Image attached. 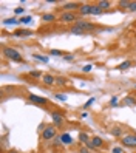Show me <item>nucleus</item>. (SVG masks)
I'll list each match as a JSON object with an SVG mask.
<instances>
[{
	"label": "nucleus",
	"instance_id": "3",
	"mask_svg": "<svg viewBox=\"0 0 136 153\" xmlns=\"http://www.w3.org/2000/svg\"><path fill=\"white\" fill-rule=\"evenodd\" d=\"M57 20L60 22V23H76L77 20H79V16H77V13H68V11H62L60 13V16L57 17Z\"/></svg>",
	"mask_w": 136,
	"mask_h": 153
},
{
	"label": "nucleus",
	"instance_id": "30",
	"mask_svg": "<svg viewBox=\"0 0 136 153\" xmlns=\"http://www.w3.org/2000/svg\"><path fill=\"white\" fill-rule=\"evenodd\" d=\"M91 70H93V65H91V64H88V65H84V67H82V71H84V73H91Z\"/></svg>",
	"mask_w": 136,
	"mask_h": 153
},
{
	"label": "nucleus",
	"instance_id": "9",
	"mask_svg": "<svg viewBox=\"0 0 136 153\" xmlns=\"http://www.w3.org/2000/svg\"><path fill=\"white\" fill-rule=\"evenodd\" d=\"M91 11H93V3H82V6H80L79 11H77V16L85 17V16L91 14Z\"/></svg>",
	"mask_w": 136,
	"mask_h": 153
},
{
	"label": "nucleus",
	"instance_id": "21",
	"mask_svg": "<svg viewBox=\"0 0 136 153\" xmlns=\"http://www.w3.org/2000/svg\"><path fill=\"white\" fill-rule=\"evenodd\" d=\"M79 141H80V142H84V144L90 142V136H88V133H87V131H80V133H79Z\"/></svg>",
	"mask_w": 136,
	"mask_h": 153
},
{
	"label": "nucleus",
	"instance_id": "22",
	"mask_svg": "<svg viewBox=\"0 0 136 153\" xmlns=\"http://www.w3.org/2000/svg\"><path fill=\"white\" fill-rule=\"evenodd\" d=\"M56 84H57V85H62V87H65V85L68 84V79L63 77V76H57V77H56Z\"/></svg>",
	"mask_w": 136,
	"mask_h": 153
},
{
	"label": "nucleus",
	"instance_id": "1",
	"mask_svg": "<svg viewBox=\"0 0 136 153\" xmlns=\"http://www.w3.org/2000/svg\"><path fill=\"white\" fill-rule=\"evenodd\" d=\"M56 138H57V127H56V125H54V124L45 125V128L40 133V139L43 142H48V141H53Z\"/></svg>",
	"mask_w": 136,
	"mask_h": 153
},
{
	"label": "nucleus",
	"instance_id": "18",
	"mask_svg": "<svg viewBox=\"0 0 136 153\" xmlns=\"http://www.w3.org/2000/svg\"><path fill=\"white\" fill-rule=\"evenodd\" d=\"M70 33L71 34H76V36H82V34H85V31H84V28H80V26H77V25H73L70 28Z\"/></svg>",
	"mask_w": 136,
	"mask_h": 153
},
{
	"label": "nucleus",
	"instance_id": "15",
	"mask_svg": "<svg viewBox=\"0 0 136 153\" xmlns=\"http://www.w3.org/2000/svg\"><path fill=\"white\" fill-rule=\"evenodd\" d=\"M90 141H91V144H93L94 149H102V147H104V139L99 138V136H93Z\"/></svg>",
	"mask_w": 136,
	"mask_h": 153
},
{
	"label": "nucleus",
	"instance_id": "23",
	"mask_svg": "<svg viewBox=\"0 0 136 153\" xmlns=\"http://www.w3.org/2000/svg\"><path fill=\"white\" fill-rule=\"evenodd\" d=\"M129 5H130V0H121V2H117V6L121 10H129Z\"/></svg>",
	"mask_w": 136,
	"mask_h": 153
},
{
	"label": "nucleus",
	"instance_id": "32",
	"mask_svg": "<svg viewBox=\"0 0 136 153\" xmlns=\"http://www.w3.org/2000/svg\"><path fill=\"white\" fill-rule=\"evenodd\" d=\"M54 97H56L57 101H67V96H65V94H59V93H56V94H54Z\"/></svg>",
	"mask_w": 136,
	"mask_h": 153
},
{
	"label": "nucleus",
	"instance_id": "28",
	"mask_svg": "<svg viewBox=\"0 0 136 153\" xmlns=\"http://www.w3.org/2000/svg\"><path fill=\"white\" fill-rule=\"evenodd\" d=\"M19 23V19H16V17H13V19H5L3 20V25H16Z\"/></svg>",
	"mask_w": 136,
	"mask_h": 153
},
{
	"label": "nucleus",
	"instance_id": "16",
	"mask_svg": "<svg viewBox=\"0 0 136 153\" xmlns=\"http://www.w3.org/2000/svg\"><path fill=\"white\" fill-rule=\"evenodd\" d=\"M110 133H111V136H114V138H122L124 134H122V127H119V125H114V127L110 130Z\"/></svg>",
	"mask_w": 136,
	"mask_h": 153
},
{
	"label": "nucleus",
	"instance_id": "40",
	"mask_svg": "<svg viewBox=\"0 0 136 153\" xmlns=\"http://www.w3.org/2000/svg\"><path fill=\"white\" fill-rule=\"evenodd\" d=\"M135 50H136V43H135Z\"/></svg>",
	"mask_w": 136,
	"mask_h": 153
},
{
	"label": "nucleus",
	"instance_id": "19",
	"mask_svg": "<svg viewBox=\"0 0 136 153\" xmlns=\"http://www.w3.org/2000/svg\"><path fill=\"white\" fill-rule=\"evenodd\" d=\"M132 65H133V62H132V60H124L122 64H119L116 68H117V70H121V71H125V70H129Z\"/></svg>",
	"mask_w": 136,
	"mask_h": 153
},
{
	"label": "nucleus",
	"instance_id": "2",
	"mask_svg": "<svg viewBox=\"0 0 136 153\" xmlns=\"http://www.w3.org/2000/svg\"><path fill=\"white\" fill-rule=\"evenodd\" d=\"M2 53H3V56L6 59H10L13 62H17V64H22L23 62V57L19 51H17L16 48H11V47H3L2 48Z\"/></svg>",
	"mask_w": 136,
	"mask_h": 153
},
{
	"label": "nucleus",
	"instance_id": "34",
	"mask_svg": "<svg viewBox=\"0 0 136 153\" xmlns=\"http://www.w3.org/2000/svg\"><path fill=\"white\" fill-rule=\"evenodd\" d=\"M14 13L16 14H23L25 13V8L23 6H19V8H16V10H14Z\"/></svg>",
	"mask_w": 136,
	"mask_h": 153
},
{
	"label": "nucleus",
	"instance_id": "7",
	"mask_svg": "<svg viewBox=\"0 0 136 153\" xmlns=\"http://www.w3.org/2000/svg\"><path fill=\"white\" fill-rule=\"evenodd\" d=\"M80 6H82V3H80V2H68V3H63L62 5V10L63 11H68V13H77Z\"/></svg>",
	"mask_w": 136,
	"mask_h": 153
},
{
	"label": "nucleus",
	"instance_id": "24",
	"mask_svg": "<svg viewBox=\"0 0 136 153\" xmlns=\"http://www.w3.org/2000/svg\"><path fill=\"white\" fill-rule=\"evenodd\" d=\"M36 60H40V62H43V64H48V60H50V57H47V56H42V54H34L33 56Z\"/></svg>",
	"mask_w": 136,
	"mask_h": 153
},
{
	"label": "nucleus",
	"instance_id": "33",
	"mask_svg": "<svg viewBox=\"0 0 136 153\" xmlns=\"http://www.w3.org/2000/svg\"><path fill=\"white\" fill-rule=\"evenodd\" d=\"M110 105H111V107H117V96H113V97L110 99Z\"/></svg>",
	"mask_w": 136,
	"mask_h": 153
},
{
	"label": "nucleus",
	"instance_id": "27",
	"mask_svg": "<svg viewBox=\"0 0 136 153\" xmlns=\"http://www.w3.org/2000/svg\"><path fill=\"white\" fill-rule=\"evenodd\" d=\"M31 19H33V17L31 16H22L20 17V19H19V23H31Z\"/></svg>",
	"mask_w": 136,
	"mask_h": 153
},
{
	"label": "nucleus",
	"instance_id": "12",
	"mask_svg": "<svg viewBox=\"0 0 136 153\" xmlns=\"http://www.w3.org/2000/svg\"><path fill=\"white\" fill-rule=\"evenodd\" d=\"M122 105H125V107H135L136 105V97L132 96V94L122 97Z\"/></svg>",
	"mask_w": 136,
	"mask_h": 153
},
{
	"label": "nucleus",
	"instance_id": "38",
	"mask_svg": "<svg viewBox=\"0 0 136 153\" xmlns=\"http://www.w3.org/2000/svg\"><path fill=\"white\" fill-rule=\"evenodd\" d=\"M80 118H84V119H85V118H88V113H87V111H84L82 114H80Z\"/></svg>",
	"mask_w": 136,
	"mask_h": 153
},
{
	"label": "nucleus",
	"instance_id": "29",
	"mask_svg": "<svg viewBox=\"0 0 136 153\" xmlns=\"http://www.w3.org/2000/svg\"><path fill=\"white\" fill-rule=\"evenodd\" d=\"M63 60H67V62H74V54H71V53H67V54L63 56Z\"/></svg>",
	"mask_w": 136,
	"mask_h": 153
},
{
	"label": "nucleus",
	"instance_id": "25",
	"mask_svg": "<svg viewBox=\"0 0 136 153\" xmlns=\"http://www.w3.org/2000/svg\"><path fill=\"white\" fill-rule=\"evenodd\" d=\"M67 53H63L62 50H50V56H65Z\"/></svg>",
	"mask_w": 136,
	"mask_h": 153
},
{
	"label": "nucleus",
	"instance_id": "41",
	"mask_svg": "<svg viewBox=\"0 0 136 153\" xmlns=\"http://www.w3.org/2000/svg\"><path fill=\"white\" fill-rule=\"evenodd\" d=\"M135 90H136V85H135Z\"/></svg>",
	"mask_w": 136,
	"mask_h": 153
},
{
	"label": "nucleus",
	"instance_id": "20",
	"mask_svg": "<svg viewBox=\"0 0 136 153\" xmlns=\"http://www.w3.org/2000/svg\"><path fill=\"white\" fill-rule=\"evenodd\" d=\"M28 76H30V77H33V79H42V76H43V74L40 73L39 70H31L30 73H28Z\"/></svg>",
	"mask_w": 136,
	"mask_h": 153
},
{
	"label": "nucleus",
	"instance_id": "5",
	"mask_svg": "<svg viewBox=\"0 0 136 153\" xmlns=\"http://www.w3.org/2000/svg\"><path fill=\"white\" fill-rule=\"evenodd\" d=\"M51 118H53V124L56 125L57 128L65 125V116H63V113H60V111H53V113H51Z\"/></svg>",
	"mask_w": 136,
	"mask_h": 153
},
{
	"label": "nucleus",
	"instance_id": "8",
	"mask_svg": "<svg viewBox=\"0 0 136 153\" xmlns=\"http://www.w3.org/2000/svg\"><path fill=\"white\" fill-rule=\"evenodd\" d=\"M28 101L36 104V105H47L48 104V99H45L42 96H37V94H33V93H28Z\"/></svg>",
	"mask_w": 136,
	"mask_h": 153
},
{
	"label": "nucleus",
	"instance_id": "39",
	"mask_svg": "<svg viewBox=\"0 0 136 153\" xmlns=\"http://www.w3.org/2000/svg\"><path fill=\"white\" fill-rule=\"evenodd\" d=\"M8 153H20V152H19V150H14V149H13V150H10Z\"/></svg>",
	"mask_w": 136,
	"mask_h": 153
},
{
	"label": "nucleus",
	"instance_id": "6",
	"mask_svg": "<svg viewBox=\"0 0 136 153\" xmlns=\"http://www.w3.org/2000/svg\"><path fill=\"white\" fill-rule=\"evenodd\" d=\"M74 25L80 26V28H84L85 33H91V31H96L97 30V25L91 23V22H88V20H77Z\"/></svg>",
	"mask_w": 136,
	"mask_h": 153
},
{
	"label": "nucleus",
	"instance_id": "11",
	"mask_svg": "<svg viewBox=\"0 0 136 153\" xmlns=\"http://www.w3.org/2000/svg\"><path fill=\"white\" fill-rule=\"evenodd\" d=\"M33 34H34V31H31V30H17L11 36L13 37H31Z\"/></svg>",
	"mask_w": 136,
	"mask_h": 153
},
{
	"label": "nucleus",
	"instance_id": "35",
	"mask_svg": "<svg viewBox=\"0 0 136 153\" xmlns=\"http://www.w3.org/2000/svg\"><path fill=\"white\" fill-rule=\"evenodd\" d=\"M129 11H136V2H130V5H129Z\"/></svg>",
	"mask_w": 136,
	"mask_h": 153
},
{
	"label": "nucleus",
	"instance_id": "17",
	"mask_svg": "<svg viewBox=\"0 0 136 153\" xmlns=\"http://www.w3.org/2000/svg\"><path fill=\"white\" fill-rule=\"evenodd\" d=\"M99 8H101L102 11H107V10H110V6H111V2H108V0H99V2L96 3Z\"/></svg>",
	"mask_w": 136,
	"mask_h": 153
},
{
	"label": "nucleus",
	"instance_id": "4",
	"mask_svg": "<svg viewBox=\"0 0 136 153\" xmlns=\"http://www.w3.org/2000/svg\"><path fill=\"white\" fill-rule=\"evenodd\" d=\"M121 144L125 149H136V133L124 134V136L121 138Z\"/></svg>",
	"mask_w": 136,
	"mask_h": 153
},
{
	"label": "nucleus",
	"instance_id": "31",
	"mask_svg": "<svg viewBox=\"0 0 136 153\" xmlns=\"http://www.w3.org/2000/svg\"><path fill=\"white\" fill-rule=\"evenodd\" d=\"M94 101H96V99H94V97H90V99H88V101L85 102V105H84V108H90V107H91V104H93Z\"/></svg>",
	"mask_w": 136,
	"mask_h": 153
},
{
	"label": "nucleus",
	"instance_id": "26",
	"mask_svg": "<svg viewBox=\"0 0 136 153\" xmlns=\"http://www.w3.org/2000/svg\"><path fill=\"white\" fill-rule=\"evenodd\" d=\"M102 13H104V11L101 10V8H99L96 3H93V11H91V14H93V16H101Z\"/></svg>",
	"mask_w": 136,
	"mask_h": 153
},
{
	"label": "nucleus",
	"instance_id": "10",
	"mask_svg": "<svg viewBox=\"0 0 136 153\" xmlns=\"http://www.w3.org/2000/svg\"><path fill=\"white\" fill-rule=\"evenodd\" d=\"M40 80H42V84H43V85H47V87H53L54 84H56V77H54L53 74H48V73H47V74H43Z\"/></svg>",
	"mask_w": 136,
	"mask_h": 153
},
{
	"label": "nucleus",
	"instance_id": "13",
	"mask_svg": "<svg viewBox=\"0 0 136 153\" xmlns=\"http://www.w3.org/2000/svg\"><path fill=\"white\" fill-rule=\"evenodd\" d=\"M60 141H62L63 146H71V144H73V138H71V134L67 133V131L60 133Z\"/></svg>",
	"mask_w": 136,
	"mask_h": 153
},
{
	"label": "nucleus",
	"instance_id": "37",
	"mask_svg": "<svg viewBox=\"0 0 136 153\" xmlns=\"http://www.w3.org/2000/svg\"><path fill=\"white\" fill-rule=\"evenodd\" d=\"M79 153H90V150H88L87 147H80V149H79Z\"/></svg>",
	"mask_w": 136,
	"mask_h": 153
},
{
	"label": "nucleus",
	"instance_id": "36",
	"mask_svg": "<svg viewBox=\"0 0 136 153\" xmlns=\"http://www.w3.org/2000/svg\"><path fill=\"white\" fill-rule=\"evenodd\" d=\"M111 153H124V152H122V147H113Z\"/></svg>",
	"mask_w": 136,
	"mask_h": 153
},
{
	"label": "nucleus",
	"instance_id": "14",
	"mask_svg": "<svg viewBox=\"0 0 136 153\" xmlns=\"http://www.w3.org/2000/svg\"><path fill=\"white\" fill-rule=\"evenodd\" d=\"M40 19H42V22H43V23H53L54 20H57V17L54 16L53 13H45V14H42Z\"/></svg>",
	"mask_w": 136,
	"mask_h": 153
}]
</instances>
